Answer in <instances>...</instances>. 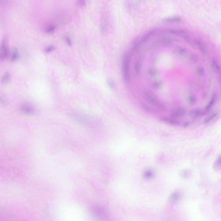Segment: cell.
<instances>
[{"label":"cell","mask_w":221,"mask_h":221,"mask_svg":"<svg viewBox=\"0 0 221 221\" xmlns=\"http://www.w3.org/2000/svg\"><path fill=\"white\" fill-rule=\"evenodd\" d=\"M10 53L7 39L4 37L0 46V60L2 61L8 58Z\"/></svg>","instance_id":"5"},{"label":"cell","mask_w":221,"mask_h":221,"mask_svg":"<svg viewBox=\"0 0 221 221\" xmlns=\"http://www.w3.org/2000/svg\"><path fill=\"white\" fill-rule=\"evenodd\" d=\"M11 79V75L10 73L9 72H6L4 73L3 74L1 77V80L2 84H3V85H7L10 82Z\"/></svg>","instance_id":"14"},{"label":"cell","mask_w":221,"mask_h":221,"mask_svg":"<svg viewBox=\"0 0 221 221\" xmlns=\"http://www.w3.org/2000/svg\"><path fill=\"white\" fill-rule=\"evenodd\" d=\"M196 72H197V75L200 77H203L204 76L205 72L203 67L201 66H199L196 69Z\"/></svg>","instance_id":"20"},{"label":"cell","mask_w":221,"mask_h":221,"mask_svg":"<svg viewBox=\"0 0 221 221\" xmlns=\"http://www.w3.org/2000/svg\"><path fill=\"white\" fill-rule=\"evenodd\" d=\"M216 98H217V96H216V94L213 95L211 99L210 100L208 104H207V105L205 107L204 109L203 110L204 115L207 114V112H210L213 109V107L214 106L215 104V103H216Z\"/></svg>","instance_id":"9"},{"label":"cell","mask_w":221,"mask_h":221,"mask_svg":"<svg viewBox=\"0 0 221 221\" xmlns=\"http://www.w3.org/2000/svg\"><path fill=\"white\" fill-rule=\"evenodd\" d=\"M162 121L170 125H173V126H179L182 125L183 123L179 121L177 119H174V118H169L167 117H162L160 119Z\"/></svg>","instance_id":"7"},{"label":"cell","mask_w":221,"mask_h":221,"mask_svg":"<svg viewBox=\"0 0 221 221\" xmlns=\"http://www.w3.org/2000/svg\"><path fill=\"white\" fill-rule=\"evenodd\" d=\"M215 166L217 167V168H220V156H219V157L217 158V160L215 162Z\"/></svg>","instance_id":"26"},{"label":"cell","mask_w":221,"mask_h":221,"mask_svg":"<svg viewBox=\"0 0 221 221\" xmlns=\"http://www.w3.org/2000/svg\"><path fill=\"white\" fill-rule=\"evenodd\" d=\"M86 0H77V4L80 7H83L85 5Z\"/></svg>","instance_id":"25"},{"label":"cell","mask_w":221,"mask_h":221,"mask_svg":"<svg viewBox=\"0 0 221 221\" xmlns=\"http://www.w3.org/2000/svg\"><path fill=\"white\" fill-rule=\"evenodd\" d=\"M218 116V113H215L212 114L211 115H209L207 118H205L204 121H203V123L204 124H207L210 123L211 122L213 121L215 119H216L217 118V116Z\"/></svg>","instance_id":"17"},{"label":"cell","mask_w":221,"mask_h":221,"mask_svg":"<svg viewBox=\"0 0 221 221\" xmlns=\"http://www.w3.org/2000/svg\"><path fill=\"white\" fill-rule=\"evenodd\" d=\"M54 50V48L52 45H49L44 49V52L45 53L49 54L51 53Z\"/></svg>","instance_id":"24"},{"label":"cell","mask_w":221,"mask_h":221,"mask_svg":"<svg viewBox=\"0 0 221 221\" xmlns=\"http://www.w3.org/2000/svg\"><path fill=\"white\" fill-rule=\"evenodd\" d=\"M108 84H109V87L112 89H114V87H115V84L112 80H109L108 81Z\"/></svg>","instance_id":"27"},{"label":"cell","mask_w":221,"mask_h":221,"mask_svg":"<svg viewBox=\"0 0 221 221\" xmlns=\"http://www.w3.org/2000/svg\"><path fill=\"white\" fill-rule=\"evenodd\" d=\"M153 85L154 88L159 89V88H160V85H161V83H160V82H156V83H155V82L153 83Z\"/></svg>","instance_id":"28"},{"label":"cell","mask_w":221,"mask_h":221,"mask_svg":"<svg viewBox=\"0 0 221 221\" xmlns=\"http://www.w3.org/2000/svg\"><path fill=\"white\" fill-rule=\"evenodd\" d=\"M155 175L154 171L152 169H148L145 170L143 173V177L145 179L150 180L153 179Z\"/></svg>","instance_id":"13"},{"label":"cell","mask_w":221,"mask_h":221,"mask_svg":"<svg viewBox=\"0 0 221 221\" xmlns=\"http://www.w3.org/2000/svg\"><path fill=\"white\" fill-rule=\"evenodd\" d=\"M55 26L54 25H51L48 26L45 30L46 33L52 34L55 30Z\"/></svg>","instance_id":"22"},{"label":"cell","mask_w":221,"mask_h":221,"mask_svg":"<svg viewBox=\"0 0 221 221\" xmlns=\"http://www.w3.org/2000/svg\"><path fill=\"white\" fill-rule=\"evenodd\" d=\"M195 44H196V46H197L199 49L203 53L205 54L207 53V48H206V46L203 44V43L201 42L200 41H196V42Z\"/></svg>","instance_id":"16"},{"label":"cell","mask_w":221,"mask_h":221,"mask_svg":"<svg viewBox=\"0 0 221 221\" xmlns=\"http://www.w3.org/2000/svg\"><path fill=\"white\" fill-rule=\"evenodd\" d=\"M191 174V173L189 170H184L181 172V176H182L184 178H187L190 177Z\"/></svg>","instance_id":"23"},{"label":"cell","mask_w":221,"mask_h":221,"mask_svg":"<svg viewBox=\"0 0 221 221\" xmlns=\"http://www.w3.org/2000/svg\"><path fill=\"white\" fill-rule=\"evenodd\" d=\"M66 41L69 45H71L72 44L71 41L69 37H67L66 38Z\"/></svg>","instance_id":"29"},{"label":"cell","mask_w":221,"mask_h":221,"mask_svg":"<svg viewBox=\"0 0 221 221\" xmlns=\"http://www.w3.org/2000/svg\"><path fill=\"white\" fill-rule=\"evenodd\" d=\"M7 100L5 96L0 93V105L1 106H4L7 104Z\"/></svg>","instance_id":"21"},{"label":"cell","mask_w":221,"mask_h":221,"mask_svg":"<svg viewBox=\"0 0 221 221\" xmlns=\"http://www.w3.org/2000/svg\"><path fill=\"white\" fill-rule=\"evenodd\" d=\"M190 115L191 117L193 119H196L204 115L203 113V110L196 109L191 111L190 113Z\"/></svg>","instance_id":"11"},{"label":"cell","mask_w":221,"mask_h":221,"mask_svg":"<svg viewBox=\"0 0 221 221\" xmlns=\"http://www.w3.org/2000/svg\"><path fill=\"white\" fill-rule=\"evenodd\" d=\"M8 58L12 62H14L19 60L20 58V54L18 49L14 48L11 52H10Z\"/></svg>","instance_id":"8"},{"label":"cell","mask_w":221,"mask_h":221,"mask_svg":"<svg viewBox=\"0 0 221 221\" xmlns=\"http://www.w3.org/2000/svg\"><path fill=\"white\" fill-rule=\"evenodd\" d=\"M142 68V62L141 59H138L134 63V70L135 74L138 75L141 73Z\"/></svg>","instance_id":"12"},{"label":"cell","mask_w":221,"mask_h":221,"mask_svg":"<svg viewBox=\"0 0 221 221\" xmlns=\"http://www.w3.org/2000/svg\"><path fill=\"white\" fill-rule=\"evenodd\" d=\"M186 110L182 107H177L171 111V117L177 119L182 118L186 114Z\"/></svg>","instance_id":"6"},{"label":"cell","mask_w":221,"mask_h":221,"mask_svg":"<svg viewBox=\"0 0 221 221\" xmlns=\"http://www.w3.org/2000/svg\"><path fill=\"white\" fill-rule=\"evenodd\" d=\"M187 102L191 105L195 104L196 102V98L195 95L193 94L189 95L187 98Z\"/></svg>","instance_id":"18"},{"label":"cell","mask_w":221,"mask_h":221,"mask_svg":"<svg viewBox=\"0 0 221 221\" xmlns=\"http://www.w3.org/2000/svg\"><path fill=\"white\" fill-rule=\"evenodd\" d=\"M212 64L213 70L215 72L218 73V72L220 71V64L217 61L214 60L213 61Z\"/></svg>","instance_id":"19"},{"label":"cell","mask_w":221,"mask_h":221,"mask_svg":"<svg viewBox=\"0 0 221 221\" xmlns=\"http://www.w3.org/2000/svg\"><path fill=\"white\" fill-rule=\"evenodd\" d=\"M9 0H0V4H7Z\"/></svg>","instance_id":"30"},{"label":"cell","mask_w":221,"mask_h":221,"mask_svg":"<svg viewBox=\"0 0 221 221\" xmlns=\"http://www.w3.org/2000/svg\"><path fill=\"white\" fill-rule=\"evenodd\" d=\"M181 194L179 192H174L170 196V201L173 203H177L181 200Z\"/></svg>","instance_id":"10"},{"label":"cell","mask_w":221,"mask_h":221,"mask_svg":"<svg viewBox=\"0 0 221 221\" xmlns=\"http://www.w3.org/2000/svg\"><path fill=\"white\" fill-rule=\"evenodd\" d=\"M145 100L147 102L155 108L160 109H164L165 105L161 102L153 94L149 91H145L143 93Z\"/></svg>","instance_id":"2"},{"label":"cell","mask_w":221,"mask_h":221,"mask_svg":"<svg viewBox=\"0 0 221 221\" xmlns=\"http://www.w3.org/2000/svg\"><path fill=\"white\" fill-rule=\"evenodd\" d=\"M19 109L21 113L26 115H33L36 112V109L34 104L29 102L21 103Z\"/></svg>","instance_id":"3"},{"label":"cell","mask_w":221,"mask_h":221,"mask_svg":"<svg viewBox=\"0 0 221 221\" xmlns=\"http://www.w3.org/2000/svg\"><path fill=\"white\" fill-rule=\"evenodd\" d=\"M92 212L95 216L102 220H106L108 218V213L106 209L100 205H94L92 207Z\"/></svg>","instance_id":"4"},{"label":"cell","mask_w":221,"mask_h":221,"mask_svg":"<svg viewBox=\"0 0 221 221\" xmlns=\"http://www.w3.org/2000/svg\"><path fill=\"white\" fill-rule=\"evenodd\" d=\"M131 54L129 52H126L124 54L122 61V73L124 82L128 83L131 79L130 74V62Z\"/></svg>","instance_id":"1"},{"label":"cell","mask_w":221,"mask_h":221,"mask_svg":"<svg viewBox=\"0 0 221 221\" xmlns=\"http://www.w3.org/2000/svg\"><path fill=\"white\" fill-rule=\"evenodd\" d=\"M160 44L164 46H168L172 44L173 43V41L172 39L169 38V37H165V38H162L160 40Z\"/></svg>","instance_id":"15"}]
</instances>
